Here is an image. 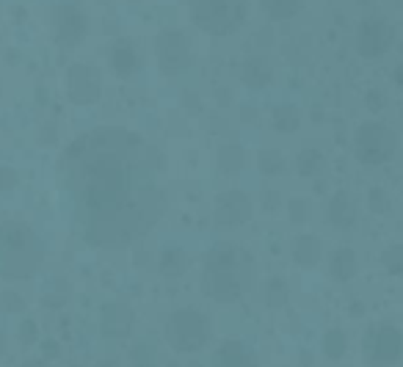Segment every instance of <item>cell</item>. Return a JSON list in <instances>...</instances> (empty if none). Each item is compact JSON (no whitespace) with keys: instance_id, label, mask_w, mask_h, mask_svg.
Returning a JSON list of instances; mask_svg holds the SVG:
<instances>
[{"instance_id":"obj_37","label":"cell","mask_w":403,"mask_h":367,"mask_svg":"<svg viewBox=\"0 0 403 367\" xmlns=\"http://www.w3.org/2000/svg\"><path fill=\"white\" fill-rule=\"evenodd\" d=\"M100 367H119V365H116V362H102Z\"/></svg>"},{"instance_id":"obj_24","label":"cell","mask_w":403,"mask_h":367,"mask_svg":"<svg viewBox=\"0 0 403 367\" xmlns=\"http://www.w3.org/2000/svg\"><path fill=\"white\" fill-rule=\"evenodd\" d=\"M257 166H260V172L266 177H276V174L285 172V155L279 149H263L257 155Z\"/></svg>"},{"instance_id":"obj_39","label":"cell","mask_w":403,"mask_h":367,"mask_svg":"<svg viewBox=\"0 0 403 367\" xmlns=\"http://www.w3.org/2000/svg\"><path fill=\"white\" fill-rule=\"evenodd\" d=\"M28 367H42V365H36V362H31V365H28Z\"/></svg>"},{"instance_id":"obj_5","label":"cell","mask_w":403,"mask_h":367,"mask_svg":"<svg viewBox=\"0 0 403 367\" xmlns=\"http://www.w3.org/2000/svg\"><path fill=\"white\" fill-rule=\"evenodd\" d=\"M166 340L177 354H196L210 340V323L196 310H177L175 315H169Z\"/></svg>"},{"instance_id":"obj_1","label":"cell","mask_w":403,"mask_h":367,"mask_svg":"<svg viewBox=\"0 0 403 367\" xmlns=\"http://www.w3.org/2000/svg\"><path fill=\"white\" fill-rule=\"evenodd\" d=\"M160 158L144 136L97 127L61 155L64 199L75 232L100 249H128L163 216Z\"/></svg>"},{"instance_id":"obj_36","label":"cell","mask_w":403,"mask_h":367,"mask_svg":"<svg viewBox=\"0 0 403 367\" xmlns=\"http://www.w3.org/2000/svg\"><path fill=\"white\" fill-rule=\"evenodd\" d=\"M395 81H398V83L403 86V64L398 67V69H395Z\"/></svg>"},{"instance_id":"obj_31","label":"cell","mask_w":403,"mask_h":367,"mask_svg":"<svg viewBox=\"0 0 403 367\" xmlns=\"http://www.w3.org/2000/svg\"><path fill=\"white\" fill-rule=\"evenodd\" d=\"M133 356H135V365L138 367H152V362H155V345L144 340V342L135 348Z\"/></svg>"},{"instance_id":"obj_7","label":"cell","mask_w":403,"mask_h":367,"mask_svg":"<svg viewBox=\"0 0 403 367\" xmlns=\"http://www.w3.org/2000/svg\"><path fill=\"white\" fill-rule=\"evenodd\" d=\"M155 53H158V64H160L163 75H177L191 61V45H188L185 34L182 31H172V28L158 34Z\"/></svg>"},{"instance_id":"obj_19","label":"cell","mask_w":403,"mask_h":367,"mask_svg":"<svg viewBox=\"0 0 403 367\" xmlns=\"http://www.w3.org/2000/svg\"><path fill=\"white\" fill-rule=\"evenodd\" d=\"M357 254L351 251V249H337L334 254H332V260H329V271L332 276L337 279V282H348V279H354L357 276Z\"/></svg>"},{"instance_id":"obj_29","label":"cell","mask_w":403,"mask_h":367,"mask_svg":"<svg viewBox=\"0 0 403 367\" xmlns=\"http://www.w3.org/2000/svg\"><path fill=\"white\" fill-rule=\"evenodd\" d=\"M384 265L390 274H403V246H390L384 251Z\"/></svg>"},{"instance_id":"obj_33","label":"cell","mask_w":403,"mask_h":367,"mask_svg":"<svg viewBox=\"0 0 403 367\" xmlns=\"http://www.w3.org/2000/svg\"><path fill=\"white\" fill-rule=\"evenodd\" d=\"M22 307H25V304H22L20 296H14V293H6V296H3V310H6V312H20Z\"/></svg>"},{"instance_id":"obj_2","label":"cell","mask_w":403,"mask_h":367,"mask_svg":"<svg viewBox=\"0 0 403 367\" xmlns=\"http://www.w3.org/2000/svg\"><path fill=\"white\" fill-rule=\"evenodd\" d=\"M254 265L246 249L221 243L216 246L202 265V290L219 304H232L252 290Z\"/></svg>"},{"instance_id":"obj_16","label":"cell","mask_w":403,"mask_h":367,"mask_svg":"<svg viewBox=\"0 0 403 367\" xmlns=\"http://www.w3.org/2000/svg\"><path fill=\"white\" fill-rule=\"evenodd\" d=\"M213 367H257V362L240 342H224L213 359Z\"/></svg>"},{"instance_id":"obj_9","label":"cell","mask_w":403,"mask_h":367,"mask_svg":"<svg viewBox=\"0 0 403 367\" xmlns=\"http://www.w3.org/2000/svg\"><path fill=\"white\" fill-rule=\"evenodd\" d=\"M252 219V199L243 191H224L216 199V224L221 230H235Z\"/></svg>"},{"instance_id":"obj_20","label":"cell","mask_w":403,"mask_h":367,"mask_svg":"<svg viewBox=\"0 0 403 367\" xmlns=\"http://www.w3.org/2000/svg\"><path fill=\"white\" fill-rule=\"evenodd\" d=\"M271 122H273L276 133H296L299 125H301V113L293 105H279V108H273Z\"/></svg>"},{"instance_id":"obj_11","label":"cell","mask_w":403,"mask_h":367,"mask_svg":"<svg viewBox=\"0 0 403 367\" xmlns=\"http://www.w3.org/2000/svg\"><path fill=\"white\" fill-rule=\"evenodd\" d=\"M401 331L392 326H381L370 340H367V359L373 367H387L401 359Z\"/></svg>"},{"instance_id":"obj_12","label":"cell","mask_w":403,"mask_h":367,"mask_svg":"<svg viewBox=\"0 0 403 367\" xmlns=\"http://www.w3.org/2000/svg\"><path fill=\"white\" fill-rule=\"evenodd\" d=\"M86 28H89V22L78 6L64 3L55 8V34H58V42L64 47L81 45L86 36Z\"/></svg>"},{"instance_id":"obj_32","label":"cell","mask_w":403,"mask_h":367,"mask_svg":"<svg viewBox=\"0 0 403 367\" xmlns=\"http://www.w3.org/2000/svg\"><path fill=\"white\" fill-rule=\"evenodd\" d=\"M20 183L17 172L8 166H0V191H14V185Z\"/></svg>"},{"instance_id":"obj_22","label":"cell","mask_w":403,"mask_h":367,"mask_svg":"<svg viewBox=\"0 0 403 367\" xmlns=\"http://www.w3.org/2000/svg\"><path fill=\"white\" fill-rule=\"evenodd\" d=\"M219 169L224 172V174H235V172H240L243 169V163H246V152L240 149V146H235V144H226L219 149Z\"/></svg>"},{"instance_id":"obj_27","label":"cell","mask_w":403,"mask_h":367,"mask_svg":"<svg viewBox=\"0 0 403 367\" xmlns=\"http://www.w3.org/2000/svg\"><path fill=\"white\" fill-rule=\"evenodd\" d=\"M266 301H268V307H285L287 304V284H285V279H268V284H266Z\"/></svg>"},{"instance_id":"obj_28","label":"cell","mask_w":403,"mask_h":367,"mask_svg":"<svg viewBox=\"0 0 403 367\" xmlns=\"http://www.w3.org/2000/svg\"><path fill=\"white\" fill-rule=\"evenodd\" d=\"M287 213H290L293 224H304V221H310V202L307 199H290L287 202Z\"/></svg>"},{"instance_id":"obj_6","label":"cell","mask_w":403,"mask_h":367,"mask_svg":"<svg viewBox=\"0 0 403 367\" xmlns=\"http://www.w3.org/2000/svg\"><path fill=\"white\" fill-rule=\"evenodd\" d=\"M398 149V136L381 125V122H367L362 125L354 136V152L362 163L367 166H381L387 163Z\"/></svg>"},{"instance_id":"obj_8","label":"cell","mask_w":403,"mask_h":367,"mask_svg":"<svg viewBox=\"0 0 403 367\" xmlns=\"http://www.w3.org/2000/svg\"><path fill=\"white\" fill-rule=\"evenodd\" d=\"M395 42V31L390 22L378 20V17H367L357 31V50L364 58H378L384 55Z\"/></svg>"},{"instance_id":"obj_21","label":"cell","mask_w":403,"mask_h":367,"mask_svg":"<svg viewBox=\"0 0 403 367\" xmlns=\"http://www.w3.org/2000/svg\"><path fill=\"white\" fill-rule=\"evenodd\" d=\"M188 271V257H185V251L182 249H166L163 254H160V274L163 276H172V279H177Z\"/></svg>"},{"instance_id":"obj_30","label":"cell","mask_w":403,"mask_h":367,"mask_svg":"<svg viewBox=\"0 0 403 367\" xmlns=\"http://www.w3.org/2000/svg\"><path fill=\"white\" fill-rule=\"evenodd\" d=\"M367 202H370V210H373V213H378V216L390 213V196L384 193V188H373L370 196H367Z\"/></svg>"},{"instance_id":"obj_13","label":"cell","mask_w":403,"mask_h":367,"mask_svg":"<svg viewBox=\"0 0 403 367\" xmlns=\"http://www.w3.org/2000/svg\"><path fill=\"white\" fill-rule=\"evenodd\" d=\"M133 323H135L133 310L128 304H119V301L102 307V312H100V328L111 340H125L133 331Z\"/></svg>"},{"instance_id":"obj_26","label":"cell","mask_w":403,"mask_h":367,"mask_svg":"<svg viewBox=\"0 0 403 367\" xmlns=\"http://www.w3.org/2000/svg\"><path fill=\"white\" fill-rule=\"evenodd\" d=\"M323 351L329 359H340L346 354V334L340 328H332L326 337H323Z\"/></svg>"},{"instance_id":"obj_23","label":"cell","mask_w":403,"mask_h":367,"mask_svg":"<svg viewBox=\"0 0 403 367\" xmlns=\"http://www.w3.org/2000/svg\"><path fill=\"white\" fill-rule=\"evenodd\" d=\"M296 169H299L301 177H315V174H320L326 169V158L317 149H304L299 155V160H296Z\"/></svg>"},{"instance_id":"obj_34","label":"cell","mask_w":403,"mask_h":367,"mask_svg":"<svg viewBox=\"0 0 403 367\" xmlns=\"http://www.w3.org/2000/svg\"><path fill=\"white\" fill-rule=\"evenodd\" d=\"M384 102H387V97L381 92H367V108H370V111H381Z\"/></svg>"},{"instance_id":"obj_3","label":"cell","mask_w":403,"mask_h":367,"mask_svg":"<svg viewBox=\"0 0 403 367\" xmlns=\"http://www.w3.org/2000/svg\"><path fill=\"white\" fill-rule=\"evenodd\" d=\"M42 246L34 230L22 221L0 224V276L8 282H22L39 271Z\"/></svg>"},{"instance_id":"obj_15","label":"cell","mask_w":403,"mask_h":367,"mask_svg":"<svg viewBox=\"0 0 403 367\" xmlns=\"http://www.w3.org/2000/svg\"><path fill=\"white\" fill-rule=\"evenodd\" d=\"M240 75H243V83L252 86V89H263V86H268L271 81H273V69H271V64L263 58V55L246 58Z\"/></svg>"},{"instance_id":"obj_25","label":"cell","mask_w":403,"mask_h":367,"mask_svg":"<svg viewBox=\"0 0 403 367\" xmlns=\"http://www.w3.org/2000/svg\"><path fill=\"white\" fill-rule=\"evenodd\" d=\"M263 6L273 20H290L293 14H299L301 0H263Z\"/></svg>"},{"instance_id":"obj_4","label":"cell","mask_w":403,"mask_h":367,"mask_svg":"<svg viewBox=\"0 0 403 367\" xmlns=\"http://www.w3.org/2000/svg\"><path fill=\"white\" fill-rule=\"evenodd\" d=\"M196 28L210 36H226L246 20V0H188Z\"/></svg>"},{"instance_id":"obj_10","label":"cell","mask_w":403,"mask_h":367,"mask_svg":"<svg viewBox=\"0 0 403 367\" xmlns=\"http://www.w3.org/2000/svg\"><path fill=\"white\" fill-rule=\"evenodd\" d=\"M67 86H69V99L75 105H94L102 94V81H100V72L94 67L86 64H75L69 67V75H67Z\"/></svg>"},{"instance_id":"obj_14","label":"cell","mask_w":403,"mask_h":367,"mask_svg":"<svg viewBox=\"0 0 403 367\" xmlns=\"http://www.w3.org/2000/svg\"><path fill=\"white\" fill-rule=\"evenodd\" d=\"M326 219H329V224H334L340 230H348L357 221V202L346 191L334 193L332 202H329V207H326Z\"/></svg>"},{"instance_id":"obj_17","label":"cell","mask_w":403,"mask_h":367,"mask_svg":"<svg viewBox=\"0 0 403 367\" xmlns=\"http://www.w3.org/2000/svg\"><path fill=\"white\" fill-rule=\"evenodd\" d=\"M111 64H114V72L119 78H130L138 69V55H135V47L130 42H116L111 50Z\"/></svg>"},{"instance_id":"obj_18","label":"cell","mask_w":403,"mask_h":367,"mask_svg":"<svg viewBox=\"0 0 403 367\" xmlns=\"http://www.w3.org/2000/svg\"><path fill=\"white\" fill-rule=\"evenodd\" d=\"M323 257V246L315 235H301L293 246V260L301 265V268H313L317 265V260Z\"/></svg>"},{"instance_id":"obj_38","label":"cell","mask_w":403,"mask_h":367,"mask_svg":"<svg viewBox=\"0 0 403 367\" xmlns=\"http://www.w3.org/2000/svg\"><path fill=\"white\" fill-rule=\"evenodd\" d=\"M0 354H3V334H0Z\"/></svg>"},{"instance_id":"obj_35","label":"cell","mask_w":403,"mask_h":367,"mask_svg":"<svg viewBox=\"0 0 403 367\" xmlns=\"http://www.w3.org/2000/svg\"><path fill=\"white\" fill-rule=\"evenodd\" d=\"M34 334H36V326H34V321H25V323H22V331H20L22 342H31V340H34Z\"/></svg>"}]
</instances>
